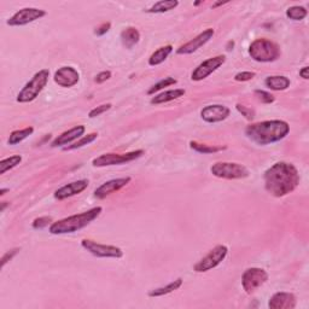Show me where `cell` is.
<instances>
[{"label":"cell","instance_id":"41","mask_svg":"<svg viewBox=\"0 0 309 309\" xmlns=\"http://www.w3.org/2000/svg\"><path fill=\"white\" fill-rule=\"evenodd\" d=\"M8 205H9V204H8V202H3V203H2V208H0V210L4 211V210H5V208L8 207Z\"/></svg>","mask_w":309,"mask_h":309},{"label":"cell","instance_id":"3","mask_svg":"<svg viewBox=\"0 0 309 309\" xmlns=\"http://www.w3.org/2000/svg\"><path fill=\"white\" fill-rule=\"evenodd\" d=\"M102 207H94L87 211L80 212V214L72 215V217L64 218L59 221L52 222L50 225L49 232L51 234L74 233V232L82 230L86 226H88L91 222L94 221L102 214Z\"/></svg>","mask_w":309,"mask_h":309},{"label":"cell","instance_id":"33","mask_svg":"<svg viewBox=\"0 0 309 309\" xmlns=\"http://www.w3.org/2000/svg\"><path fill=\"white\" fill-rule=\"evenodd\" d=\"M111 106L112 105L110 104V103H108V104H102L99 106H96V108H93L92 110L88 112V117L89 118H94V117H97V116H101L102 114H104V112L110 110Z\"/></svg>","mask_w":309,"mask_h":309},{"label":"cell","instance_id":"38","mask_svg":"<svg viewBox=\"0 0 309 309\" xmlns=\"http://www.w3.org/2000/svg\"><path fill=\"white\" fill-rule=\"evenodd\" d=\"M111 78V72L106 70V72H102L99 73V74H97V76H96L94 81L97 82V84H103V82H105L106 80H109Z\"/></svg>","mask_w":309,"mask_h":309},{"label":"cell","instance_id":"28","mask_svg":"<svg viewBox=\"0 0 309 309\" xmlns=\"http://www.w3.org/2000/svg\"><path fill=\"white\" fill-rule=\"evenodd\" d=\"M307 15H308V10L305 9L304 6L295 5L287 10V17L292 19V21H302V19L307 17Z\"/></svg>","mask_w":309,"mask_h":309},{"label":"cell","instance_id":"32","mask_svg":"<svg viewBox=\"0 0 309 309\" xmlns=\"http://www.w3.org/2000/svg\"><path fill=\"white\" fill-rule=\"evenodd\" d=\"M255 96H256L258 101L261 103H265V104H272V103H274L275 98L273 94H271L270 92H266L262 91V89H256V91L254 92Z\"/></svg>","mask_w":309,"mask_h":309},{"label":"cell","instance_id":"43","mask_svg":"<svg viewBox=\"0 0 309 309\" xmlns=\"http://www.w3.org/2000/svg\"><path fill=\"white\" fill-rule=\"evenodd\" d=\"M8 191H9V188H2V190H0V196H4Z\"/></svg>","mask_w":309,"mask_h":309},{"label":"cell","instance_id":"36","mask_svg":"<svg viewBox=\"0 0 309 309\" xmlns=\"http://www.w3.org/2000/svg\"><path fill=\"white\" fill-rule=\"evenodd\" d=\"M254 78H255V73L252 72H242L234 75V80L238 82L250 81V80H252Z\"/></svg>","mask_w":309,"mask_h":309},{"label":"cell","instance_id":"27","mask_svg":"<svg viewBox=\"0 0 309 309\" xmlns=\"http://www.w3.org/2000/svg\"><path fill=\"white\" fill-rule=\"evenodd\" d=\"M190 148L192 150L199 152V154L210 155V154H215V152L226 150L227 146H212V145L201 144V142L198 141H190Z\"/></svg>","mask_w":309,"mask_h":309},{"label":"cell","instance_id":"19","mask_svg":"<svg viewBox=\"0 0 309 309\" xmlns=\"http://www.w3.org/2000/svg\"><path fill=\"white\" fill-rule=\"evenodd\" d=\"M85 131H86L85 126H82V125L75 126V127L69 129V131L63 132L61 135H58V137L51 142V146L52 148H58V146L70 144V142H73L74 140H78V139L81 138L82 135H84Z\"/></svg>","mask_w":309,"mask_h":309},{"label":"cell","instance_id":"9","mask_svg":"<svg viewBox=\"0 0 309 309\" xmlns=\"http://www.w3.org/2000/svg\"><path fill=\"white\" fill-rule=\"evenodd\" d=\"M144 155V150H135L126 154H104L93 158L92 164L94 167H109V165H120L134 161Z\"/></svg>","mask_w":309,"mask_h":309},{"label":"cell","instance_id":"15","mask_svg":"<svg viewBox=\"0 0 309 309\" xmlns=\"http://www.w3.org/2000/svg\"><path fill=\"white\" fill-rule=\"evenodd\" d=\"M132 178L131 177H126V178H117V179H112V180L105 181L104 184H102L98 188H96L94 191V197L98 199H104L110 196L115 192H117L124 188L125 186H127L129 182H131Z\"/></svg>","mask_w":309,"mask_h":309},{"label":"cell","instance_id":"12","mask_svg":"<svg viewBox=\"0 0 309 309\" xmlns=\"http://www.w3.org/2000/svg\"><path fill=\"white\" fill-rule=\"evenodd\" d=\"M226 62V57L224 55L215 56L207 59V61L202 62L197 68L192 72L191 74V80L192 81H202V80L207 79L208 76H210L212 73L217 72L221 65H224Z\"/></svg>","mask_w":309,"mask_h":309},{"label":"cell","instance_id":"31","mask_svg":"<svg viewBox=\"0 0 309 309\" xmlns=\"http://www.w3.org/2000/svg\"><path fill=\"white\" fill-rule=\"evenodd\" d=\"M177 80H175L174 78H171V76H168V78H164L162 79L161 81H158L157 84H155L152 87L149 89L148 91V94H155L156 92L161 91V89H163L164 87H169V86H173V85H177Z\"/></svg>","mask_w":309,"mask_h":309},{"label":"cell","instance_id":"42","mask_svg":"<svg viewBox=\"0 0 309 309\" xmlns=\"http://www.w3.org/2000/svg\"><path fill=\"white\" fill-rule=\"evenodd\" d=\"M227 3H228V2H224V3H221V2H220V3H217V4H214V5H212V9H215V8H218V6H220V5H224V4H227Z\"/></svg>","mask_w":309,"mask_h":309},{"label":"cell","instance_id":"21","mask_svg":"<svg viewBox=\"0 0 309 309\" xmlns=\"http://www.w3.org/2000/svg\"><path fill=\"white\" fill-rule=\"evenodd\" d=\"M290 79L284 75L268 76V78L265 80L266 87L272 89V91H285V89L290 87Z\"/></svg>","mask_w":309,"mask_h":309},{"label":"cell","instance_id":"35","mask_svg":"<svg viewBox=\"0 0 309 309\" xmlns=\"http://www.w3.org/2000/svg\"><path fill=\"white\" fill-rule=\"evenodd\" d=\"M19 250H21V249H19V248H13V249H11V250L6 251L5 254H4V256L2 257V268H4L5 265L8 264L9 261H11L13 257H15L16 255H17L18 252H19Z\"/></svg>","mask_w":309,"mask_h":309},{"label":"cell","instance_id":"30","mask_svg":"<svg viewBox=\"0 0 309 309\" xmlns=\"http://www.w3.org/2000/svg\"><path fill=\"white\" fill-rule=\"evenodd\" d=\"M97 138H98V133H89V134L84 135V137L78 139V140H76L73 145L66 146V148H64V150H76V149L84 148V146L94 141Z\"/></svg>","mask_w":309,"mask_h":309},{"label":"cell","instance_id":"37","mask_svg":"<svg viewBox=\"0 0 309 309\" xmlns=\"http://www.w3.org/2000/svg\"><path fill=\"white\" fill-rule=\"evenodd\" d=\"M235 108H237V110L239 111V114L243 115L244 117L247 118V120H252V118H254V115L255 114H254V111L251 110V109H248L247 106L239 104V103H238L237 105H235Z\"/></svg>","mask_w":309,"mask_h":309},{"label":"cell","instance_id":"26","mask_svg":"<svg viewBox=\"0 0 309 309\" xmlns=\"http://www.w3.org/2000/svg\"><path fill=\"white\" fill-rule=\"evenodd\" d=\"M34 133V128L33 127H26L23 129H17V131H13L8 139L9 145H16L22 142L25 139H27L29 135H32Z\"/></svg>","mask_w":309,"mask_h":309},{"label":"cell","instance_id":"40","mask_svg":"<svg viewBox=\"0 0 309 309\" xmlns=\"http://www.w3.org/2000/svg\"><path fill=\"white\" fill-rule=\"evenodd\" d=\"M300 76H301V78H303L304 80L309 79V68H308V66H303V68L301 69Z\"/></svg>","mask_w":309,"mask_h":309},{"label":"cell","instance_id":"39","mask_svg":"<svg viewBox=\"0 0 309 309\" xmlns=\"http://www.w3.org/2000/svg\"><path fill=\"white\" fill-rule=\"evenodd\" d=\"M110 27H111L110 22H108V23H103L102 26H99L98 28L96 29V31H94V34H96V35H98V36L104 35V34H106V33L109 32V29H110Z\"/></svg>","mask_w":309,"mask_h":309},{"label":"cell","instance_id":"20","mask_svg":"<svg viewBox=\"0 0 309 309\" xmlns=\"http://www.w3.org/2000/svg\"><path fill=\"white\" fill-rule=\"evenodd\" d=\"M185 93H186V91H185V89H182V88L168 89V91L158 93V94H156L155 97H152L150 103H151V104H154V105L164 104V103L175 101V99L184 97Z\"/></svg>","mask_w":309,"mask_h":309},{"label":"cell","instance_id":"22","mask_svg":"<svg viewBox=\"0 0 309 309\" xmlns=\"http://www.w3.org/2000/svg\"><path fill=\"white\" fill-rule=\"evenodd\" d=\"M140 40V33L134 27H128L121 33V41L126 49H132Z\"/></svg>","mask_w":309,"mask_h":309},{"label":"cell","instance_id":"8","mask_svg":"<svg viewBox=\"0 0 309 309\" xmlns=\"http://www.w3.org/2000/svg\"><path fill=\"white\" fill-rule=\"evenodd\" d=\"M81 247L96 257L121 258L124 256V251H122V249H120L118 247L97 243V242L92 241V239H86V238L82 239Z\"/></svg>","mask_w":309,"mask_h":309},{"label":"cell","instance_id":"23","mask_svg":"<svg viewBox=\"0 0 309 309\" xmlns=\"http://www.w3.org/2000/svg\"><path fill=\"white\" fill-rule=\"evenodd\" d=\"M173 50L174 49H173L172 45L162 46V47L156 50V51L150 56V58H149V65L156 66L162 64V63L169 57V55L173 52Z\"/></svg>","mask_w":309,"mask_h":309},{"label":"cell","instance_id":"11","mask_svg":"<svg viewBox=\"0 0 309 309\" xmlns=\"http://www.w3.org/2000/svg\"><path fill=\"white\" fill-rule=\"evenodd\" d=\"M47 15L45 10L38 9V8H25L18 10L15 15H12L8 21H6V25L10 27H22V26H27L29 23L36 21V19H40Z\"/></svg>","mask_w":309,"mask_h":309},{"label":"cell","instance_id":"10","mask_svg":"<svg viewBox=\"0 0 309 309\" xmlns=\"http://www.w3.org/2000/svg\"><path fill=\"white\" fill-rule=\"evenodd\" d=\"M268 280V273L264 268H248L242 275V287L248 295H251Z\"/></svg>","mask_w":309,"mask_h":309},{"label":"cell","instance_id":"14","mask_svg":"<svg viewBox=\"0 0 309 309\" xmlns=\"http://www.w3.org/2000/svg\"><path fill=\"white\" fill-rule=\"evenodd\" d=\"M231 114V110L227 106L221 104H212L205 106L201 110V117L208 124H218L225 121Z\"/></svg>","mask_w":309,"mask_h":309},{"label":"cell","instance_id":"7","mask_svg":"<svg viewBox=\"0 0 309 309\" xmlns=\"http://www.w3.org/2000/svg\"><path fill=\"white\" fill-rule=\"evenodd\" d=\"M228 254V248L224 244L217 245L214 249H211L205 256L199 260L197 264L194 266V271L197 273H204V272L214 270L218 267L222 261L225 260Z\"/></svg>","mask_w":309,"mask_h":309},{"label":"cell","instance_id":"5","mask_svg":"<svg viewBox=\"0 0 309 309\" xmlns=\"http://www.w3.org/2000/svg\"><path fill=\"white\" fill-rule=\"evenodd\" d=\"M50 78V70L47 69H41L36 74L33 76L31 81H28L25 85L21 91L17 94V102L18 103H31L35 101L39 97L40 93L42 89L46 87Z\"/></svg>","mask_w":309,"mask_h":309},{"label":"cell","instance_id":"34","mask_svg":"<svg viewBox=\"0 0 309 309\" xmlns=\"http://www.w3.org/2000/svg\"><path fill=\"white\" fill-rule=\"evenodd\" d=\"M51 222H52L51 217H41V218L35 219V220L33 221L32 226L34 230H41V228L46 227V226L51 225Z\"/></svg>","mask_w":309,"mask_h":309},{"label":"cell","instance_id":"17","mask_svg":"<svg viewBox=\"0 0 309 309\" xmlns=\"http://www.w3.org/2000/svg\"><path fill=\"white\" fill-rule=\"evenodd\" d=\"M88 184L89 182L87 179H81V180L69 182V184L62 186L58 190H56L53 196H55V198L58 199V201H63V199L73 197V196H76L81 194V192H84L86 188L88 187Z\"/></svg>","mask_w":309,"mask_h":309},{"label":"cell","instance_id":"6","mask_svg":"<svg viewBox=\"0 0 309 309\" xmlns=\"http://www.w3.org/2000/svg\"><path fill=\"white\" fill-rule=\"evenodd\" d=\"M210 173L214 177L227 180L245 179L250 175V172L245 165L233 162H217L210 167Z\"/></svg>","mask_w":309,"mask_h":309},{"label":"cell","instance_id":"24","mask_svg":"<svg viewBox=\"0 0 309 309\" xmlns=\"http://www.w3.org/2000/svg\"><path fill=\"white\" fill-rule=\"evenodd\" d=\"M182 283H184L182 278H178V279H175V280H173L172 283L165 285V287H161V288H157V289H154V290H151L150 292H149V296L150 297L164 296V295H168V294H171V292L180 289L182 287Z\"/></svg>","mask_w":309,"mask_h":309},{"label":"cell","instance_id":"2","mask_svg":"<svg viewBox=\"0 0 309 309\" xmlns=\"http://www.w3.org/2000/svg\"><path fill=\"white\" fill-rule=\"evenodd\" d=\"M290 126L283 120H270L252 124L245 128V135L255 144L265 146L278 142L287 138Z\"/></svg>","mask_w":309,"mask_h":309},{"label":"cell","instance_id":"29","mask_svg":"<svg viewBox=\"0 0 309 309\" xmlns=\"http://www.w3.org/2000/svg\"><path fill=\"white\" fill-rule=\"evenodd\" d=\"M21 162H22V156L19 155H15V156H11V157L2 159V161H0V174H5V173L10 171V169L17 167Z\"/></svg>","mask_w":309,"mask_h":309},{"label":"cell","instance_id":"13","mask_svg":"<svg viewBox=\"0 0 309 309\" xmlns=\"http://www.w3.org/2000/svg\"><path fill=\"white\" fill-rule=\"evenodd\" d=\"M215 34V31L212 28H208L205 29L201 33V34H198L196 38H194L192 40H190L188 42H186V44L181 45L180 47L177 50L178 55H191V53H194L202 47V46H204L209 40L212 39V36Z\"/></svg>","mask_w":309,"mask_h":309},{"label":"cell","instance_id":"4","mask_svg":"<svg viewBox=\"0 0 309 309\" xmlns=\"http://www.w3.org/2000/svg\"><path fill=\"white\" fill-rule=\"evenodd\" d=\"M249 55L254 61L260 63L274 62L280 57V49L268 39H256L249 46Z\"/></svg>","mask_w":309,"mask_h":309},{"label":"cell","instance_id":"18","mask_svg":"<svg viewBox=\"0 0 309 309\" xmlns=\"http://www.w3.org/2000/svg\"><path fill=\"white\" fill-rule=\"evenodd\" d=\"M268 307L271 309H294L296 307V296L292 292H277L271 297Z\"/></svg>","mask_w":309,"mask_h":309},{"label":"cell","instance_id":"1","mask_svg":"<svg viewBox=\"0 0 309 309\" xmlns=\"http://www.w3.org/2000/svg\"><path fill=\"white\" fill-rule=\"evenodd\" d=\"M265 188L273 197H284L296 190L300 184L297 168L288 162H277L264 174Z\"/></svg>","mask_w":309,"mask_h":309},{"label":"cell","instance_id":"25","mask_svg":"<svg viewBox=\"0 0 309 309\" xmlns=\"http://www.w3.org/2000/svg\"><path fill=\"white\" fill-rule=\"evenodd\" d=\"M179 6L178 0H161V2L156 3L151 8L146 9L145 12L148 13H164L174 10Z\"/></svg>","mask_w":309,"mask_h":309},{"label":"cell","instance_id":"16","mask_svg":"<svg viewBox=\"0 0 309 309\" xmlns=\"http://www.w3.org/2000/svg\"><path fill=\"white\" fill-rule=\"evenodd\" d=\"M53 80L61 87L69 88L78 84L80 80V74L73 66H62L58 70H56Z\"/></svg>","mask_w":309,"mask_h":309}]
</instances>
